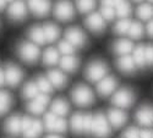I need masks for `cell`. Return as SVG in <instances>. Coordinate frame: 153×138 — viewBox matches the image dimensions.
Here are the masks:
<instances>
[{
    "instance_id": "cell-10",
    "label": "cell",
    "mask_w": 153,
    "mask_h": 138,
    "mask_svg": "<svg viewBox=\"0 0 153 138\" xmlns=\"http://www.w3.org/2000/svg\"><path fill=\"white\" fill-rule=\"evenodd\" d=\"M136 121L143 127H152L153 126V106L152 105H142L138 108L135 114Z\"/></svg>"
},
{
    "instance_id": "cell-40",
    "label": "cell",
    "mask_w": 153,
    "mask_h": 138,
    "mask_svg": "<svg viewBox=\"0 0 153 138\" xmlns=\"http://www.w3.org/2000/svg\"><path fill=\"white\" fill-rule=\"evenodd\" d=\"M92 125H93V115L86 114L83 116V131H85V133L92 132Z\"/></svg>"
},
{
    "instance_id": "cell-46",
    "label": "cell",
    "mask_w": 153,
    "mask_h": 138,
    "mask_svg": "<svg viewBox=\"0 0 153 138\" xmlns=\"http://www.w3.org/2000/svg\"><path fill=\"white\" fill-rule=\"evenodd\" d=\"M152 136H153V131L145 128V130H141V137L140 138H152Z\"/></svg>"
},
{
    "instance_id": "cell-19",
    "label": "cell",
    "mask_w": 153,
    "mask_h": 138,
    "mask_svg": "<svg viewBox=\"0 0 153 138\" xmlns=\"http://www.w3.org/2000/svg\"><path fill=\"white\" fill-rule=\"evenodd\" d=\"M59 64H60V67L64 71H66V72H75L76 69H77L79 65H80V61H79L77 58L74 56V55H64L60 59Z\"/></svg>"
},
{
    "instance_id": "cell-36",
    "label": "cell",
    "mask_w": 153,
    "mask_h": 138,
    "mask_svg": "<svg viewBox=\"0 0 153 138\" xmlns=\"http://www.w3.org/2000/svg\"><path fill=\"white\" fill-rule=\"evenodd\" d=\"M58 119V115H55L53 111L48 112V114L44 115V128L49 132H53V127H54V123Z\"/></svg>"
},
{
    "instance_id": "cell-18",
    "label": "cell",
    "mask_w": 153,
    "mask_h": 138,
    "mask_svg": "<svg viewBox=\"0 0 153 138\" xmlns=\"http://www.w3.org/2000/svg\"><path fill=\"white\" fill-rule=\"evenodd\" d=\"M5 131L10 134H19L22 132V117L19 115H12L5 121Z\"/></svg>"
},
{
    "instance_id": "cell-53",
    "label": "cell",
    "mask_w": 153,
    "mask_h": 138,
    "mask_svg": "<svg viewBox=\"0 0 153 138\" xmlns=\"http://www.w3.org/2000/svg\"><path fill=\"white\" fill-rule=\"evenodd\" d=\"M7 1H14V0H6V3H7Z\"/></svg>"
},
{
    "instance_id": "cell-23",
    "label": "cell",
    "mask_w": 153,
    "mask_h": 138,
    "mask_svg": "<svg viewBox=\"0 0 153 138\" xmlns=\"http://www.w3.org/2000/svg\"><path fill=\"white\" fill-rule=\"evenodd\" d=\"M59 61H60V53H59L58 49H55V48H48L44 52V54H43V62H44V65L53 66V65H56Z\"/></svg>"
},
{
    "instance_id": "cell-55",
    "label": "cell",
    "mask_w": 153,
    "mask_h": 138,
    "mask_svg": "<svg viewBox=\"0 0 153 138\" xmlns=\"http://www.w3.org/2000/svg\"><path fill=\"white\" fill-rule=\"evenodd\" d=\"M0 92H1V91H0Z\"/></svg>"
},
{
    "instance_id": "cell-5",
    "label": "cell",
    "mask_w": 153,
    "mask_h": 138,
    "mask_svg": "<svg viewBox=\"0 0 153 138\" xmlns=\"http://www.w3.org/2000/svg\"><path fill=\"white\" fill-rule=\"evenodd\" d=\"M39 48L33 42H25L19 46V56L28 64H34L39 58Z\"/></svg>"
},
{
    "instance_id": "cell-27",
    "label": "cell",
    "mask_w": 153,
    "mask_h": 138,
    "mask_svg": "<svg viewBox=\"0 0 153 138\" xmlns=\"http://www.w3.org/2000/svg\"><path fill=\"white\" fill-rule=\"evenodd\" d=\"M83 116L80 112H76V114L72 115L71 121H70V126L74 133L80 134V133H85L83 131Z\"/></svg>"
},
{
    "instance_id": "cell-28",
    "label": "cell",
    "mask_w": 153,
    "mask_h": 138,
    "mask_svg": "<svg viewBox=\"0 0 153 138\" xmlns=\"http://www.w3.org/2000/svg\"><path fill=\"white\" fill-rule=\"evenodd\" d=\"M131 11H132L131 5L126 0H121L115 6V12L119 18H129V16L131 15Z\"/></svg>"
},
{
    "instance_id": "cell-7",
    "label": "cell",
    "mask_w": 153,
    "mask_h": 138,
    "mask_svg": "<svg viewBox=\"0 0 153 138\" xmlns=\"http://www.w3.org/2000/svg\"><path fill=\"white\" fill-rule=\"evenodd\" d=\"M4 72H5V81L10 87L19 86L23 78V71L14 64H7L5 66Z\"/></svg>"
},
{
    "instance_id": "cell-4",
    "label": "cell",
    "mask_w": 153,
    "mask_h": 138,
    "mask_svg": "<svg viewBox=\"0 0 153 138\" xmlns=\"http://www.w3.org/2000/svg\"><path fill=\"white\" fill-rule=\"evenodd\" d=\"M110 123L108 121V117L98 112L97 115L93 116V125H92V133L98 138H108L111 133Z\"/></svg>"
},
{
    "instance_id": "cell-44",
    "label": "cell",
    "mask_w": 153,
    "mask_h": 138,
    "mask_svg": "<svg viewBox=\"0 0 153 138\" xmlns=\"http://www.w3.org/2000/svg\"><path fill=\"white\" fill-rule=\"evenodd\" d=\"M32 123H33V119L31 116H23L22 117V133H25L27 130H30Z\"/></svg>"
},
{
    "instance_id": "cell-1",
    "label": "cell",
    "mask_w": 153,
    "mask_h": 138,
    "mask_svg": "<svg viewBox=\"0 0 153 138\" xmlns=\"http://www.w3.org/2000/svg\"><path fill=\"white\" fill-rule=\"evenodd\" d=\"M71 99L79 106H88L94 102V94L90 87L85 84H79L72 89Z\"/></svg>"
},
{
    "instance_id": "cell-45",
    "label": "cell",
    "mask_w": 153,
    "mask_h": 138,
    "mask_svg": "<svg viewBox=\"0 0 153 138\" xmlns=\"http://www.w3.org/2000/svg\"><path fill=\"white\" fill-rule=\"evenodd\" d=\"M146 32H147V34H148L149 37H152V38H153V18H152V20H149V21L147 22Z\"/></svg>"
},
{
    "instance_id": "cell-13",
    "label": "cell",
    "mask_w": 153,
    "mask_h": 138,
    "mask_svg": "<svg viewBox=\"0 0 153 138\" xmlns=\"http://www.w3.org/2000/svg\"><path fill=\"white\" fill-rule=\"evenodd\" d=\"M50 0H28V9L38 17H44L50 11Z\"/></svg>"
},
{
    "instance_id": "cell-26",
    "label": "cell",
    "mask_w": 153,
    "mask_h": 138,
    "mask_svg": "<svg viewBox=\"0 0 153 138\" xmlns=\"http://www.w3.org/2000/svg\"><path fill=\"white\" fill-rule=\"evenodd\" d=\"M43 132V123L41 120L33 119V123L30 130H27L23 134V138H38Z\"/></svg>"
},
{
    "instance_id": "cell-39",
    "label": "cell",
    "mask_w": 153,
    "mask_h": 138,
    "mask_svg": "<svg viewBox=\"0 0 153 138\" xmlns=\"http://www.w3.org/2000/svg\"><path fill=\"white\" fill-rule=\"evenodd\" d=\"M68 128V123H66V120L62 119L60 116H58L55 123H54V127H53V132L55 133H64Z\"/></svg>"
},
{
    "instance_id": "cell-30",
    "label": "cell",
    "mask_w": 153,
    "mask_h": 138,
    "mask_svg": "<svg viewBox=\"0 0 153 138\" xmlns=\"http://www.w3.org/2000/svg\"><path fill=\"white\" fill-rule=\"evenodd\" d=\"M39 88H38L37 83L34 82H28L25 84L23 89H22V97L25 99H34L38 94H39Z\"/></svg>"
},
{
    "instance_id": "cell-32",
    "label": "cell",
    "mask_w": 153,
    "mask_h": 138,
    "mask_svg": "<svg viewBox=\"0 0 153 138\" xmlns=\"http://www.w3.org/2000/svg\"><path fill=\"white\" fill-rule=\"evenodd\" d=\"M131 22L132 21H130L129 18H120L115 23V26H114V31H115V33H118L120 35H126L130 31Z\"/></svg>"
},
{
    "instance_id": "cell-31",
    "label": "cell",
    "mask_w": 153,
    "mask_h": 138,
    "mask_svg": "<svg viewBox=\"0 0 153 138\" xmlns=\"http://www.w3.org/2000/svg\"><path fill=\"white\" fill-rule=\"evenodd\" d=\"M12 104V98L7 92L1 91L0 92V116H3L4 114L9 111L10 106Z\"/></svg>"
},
{
    "instance_id": "cell-2",
    "label": "cell",
    "mask_w": 153,
    "mask_h": 138,
    "mask_svg": "<svg viewBox=\"0 0 153 138\" xmlns=\"http://www.w3.org/2000/svg\"><path fill=\"white\" fill-rule=\"evenodd\" d=\"M107 73H108L107 64H104V62L100 60H96V61H92L91 64L87 66V69L85 71V76L90 82L98 83L100 80H103L107 76Z\"/></svg>"
},
{
    "instance_id": "cell-54",
    "label": "cell",
    "mask_w": 153,
    "mask_h": 138,
    "mask_svg": "<svg viewBox=\"0 0 153 138\" xmlns=\"http://www.w3.org/2000/svg\"><path fill=\"white\" fill-rule=\"evenodd\" d=\"M152 138H153V136H152Z\"/></svg>"
},
{
    "instance_id": "cell-43",
    "label": "cell",
    "mask_w": 153,
    "mask_h": 138,
    "mask_svg": "<svg viewBox=\"0 0 153 138\" xmlns=\"http://www.w3.org/2000/svg\"><path fill=\"white\" fill-rule=\"evenodd\" d=\"M146 61L148 66H153V45H146Z\"/></svg>"
},
{
    "instance_id": "cell-47",
    "label": "cell",
    "mask_w": 153,
    "mask_h": 138,
    "mask_svg": "<svg viewBox=\"0 0 153 138\" xmlns=\"http://www.w3.org/2000/svg\"><path fill=\"white\" fill-rule=\"evenodd\" d=\"M100 1H102V6H109L115 9V0H100Z\"/></svg>"
},
{
    "instance_id": "cell-12",
    "label": "cell",
    "mask_w": 153,
    "mask_h": 138,
    "mask_svg": "<svg viewBox=\"0 0 153 138\" xmlns=\"http://www.w3.org/2000/svg\"><path fill=\"white\" fill-rule=\"evenodd\" d=\"M65 38L68 42H70L75 48H82L86 42H87V37L83 33L82 30L77 27H71L65 32Z\"/></svg>"
},
{
    "instance_id": "cell-6",
    "label": "cell",
    "mask_w": 153,
    "mask_h": 138,
    "mask_svg": "<svg viewBox=\"0 0 153 138\" xmlns=\"http://www.w3.org/2000/svg\"><path fill=\"white\" fill-rule=\"evenodd\" d=\"M54 16L61 22H68L72 20L75 17L74 5L68 0H60L54 7Z\"/></svg>"
},
{
    "instance_id": "cell-38",
    "label": "cell",
    "mask_w": 153,
    "mask_h": 138,
    "mask_svg": "<svg viewBox=\"0 0 153 138\" xmlns=\"http://www.w3.org/2000/svg\"><path fill=\"white\" fill-rule=\"evenodd\" d=\"M44 108H45V106L41 105L39 103H37L34 99L27 104L28 111L32 112V114H34V115H41V114H43V112H44Z\"/></svg>"
},
{
    "instance_id": "cell-52",
    "label": "cell",
    "mask_w": 153,
    "mask_h": 138,
    "mask_svg": "<svg viewBox=\"0 0 153 138\" xmlns=\"http://www.w3.org/2000/svg\"><path fill=\"white\" fill-rule=\"evenodd\" d=\"M148 3H151V4H153V0H148Z\"/></svg>"
},
{
    "instance_id": "cell-14",
    "label": "cell",
    "mask_w": 153,
    "mask_h": 138,
    "mask_svg": "<svg viewBox=\"0 0 153 138\" xmlns=\"http://www.w3.org/2000/svg\"><path fill=\"white\" fill-rule=\"evenodd\" d=\"M27 12V7L23 1H12L9 7L7 15L12 21H22L26 18Z\"/></svg>"
},
{
    "instance_id": "cell-16",
    "label": "cell",
    "mask_w": 153,
    "mask_h": 138,
    "mask_svg": "<svg viewBox=\"0 0 153 138\" xmlns=\"http://www.w3.org/2000/svg\"><path fill=\"white\" fill-rule=\"evenodd\" d=\"M117 66L124 73H134L136 71V67H137L136 62L131 55L119 56V59L117 60Z\"/></svg>"
},
{
    "instance_id": "cell-22",
    "label": "cell",
    "mask_w": 153,
    "mask_h": 138,
    "mask_svg": "<svg viewBox=\"0 0 153 138\" xmlns=\"http://www.w3.org/2000/svg\"><path fill=\"white\" fill-rule=\"evenodd\" d=\"M45 39L48 43H54L60 35V28L54 23H45L43 26Z\"/></svg>"
},
{
    "instance_id": "cell-34",
    "label": "cell",
    "mask_w": 153,
    "mask_h": 138,
    "mask_svg": "<svg viewBox=\"0 0 153 138\" xmlns=\"http://www.w3.org/2000/svg\"><path fill=\"white\" fill-rule=\"evenodd\" d=\"M37 86L39 91L42 93H45V94H49L53 92V84L52 82L49 81L48 77H44V76H39L37 78Z\"/></svg>"
},
{
    "instance_id": "cell-51",
    "label": "cell",
    "mask_w": 153,
    "mask_h": 138,
    "mask_svg": "<svg viewBox=\"0 0 153 138\" xmlns=\"http://www.w3.org/2000/svg\"><path fill=\"white\" fill-rule=\"evenodd\" d=\"M134 1H135V3H142L143 0H134Z\"/></svg>"
},
{
    "instance_id": "cell-35",
    "label": "cell",
    "mask_w": 153,
    "mask_h": 138,
    "mask_svg": "<svg viewBox=\"0 0 153 138\" xmlns=\"http://www.w3.org/2000/svg\"><path fill=\"white\" fill-rule=\"evenodd\" d=\"M76 48L70 43V42H68L66 39L65 41H61L60 43H59V45H58V50H59V53H61L62 55H72L76 50H75Z\"/></svg>"
},
{
    "instance_id": "cell-15",
    "label": "cell",
    "mask_w": 153,
    "mask_h": 138,
    "mask_svg": "<svg viewBox=\"0 0 153 138\" xmlns=\"http://www.w3.org/2000/svg\"><path fill=\"white\" fill-rule=\"evenodd\" d=\"M135 45L132 43V41L126 39V38H121L114 42L113 44V52L119 56L123 55H130V53H132Z\"/></svg>"
},
{
    "instance_id": "cell-9",
    "label": "cell",
    "mask_w": 153,
    "mask_h": 138,
    "mask_svg": "<svg viewBox=\"0 0 153 138\" xmlns=\"http://www.w3.org/2000/svg\"><path fill=\"white\" fill-rule=\"evenodd\" d=\"M105 20L100 15V12H92L91 15H88L85 24L86 27L93 33H102L105 28Z\"/></svg>"
},
{
    "instance_id": "cell-25",
    "label": "cell",
    "mask_w": 153,
    "mask_h": 138,
    "mask_svg": "<svg viewBox=\"0 0 153 138\" xmlns=\"http://www.w3.org/2000/svg\"><path fill=\"white\" fill-rule=\"evenodd\" d=\"M137 16L142 21H149L153 18V4L151 3H142L137 7Z\"/></svg>"
},
{
    "instance_id": "cell-24",
    "label": "cell",
    "mask_w": 153,
    "mask_h": 138,
    "mask_svg": "<svg viewBox=\"0 0 153 138\" xmlns=\"http://www.w3.org/2000/svg\"><path fill=\"white\" fill-rule=\"evenodd\" d=\"M50 111H53L55 115H58L60 117L65 116L69 112V104H68L66 100L59 98V99H56L53 102L52 106H50Z\"/></svg>"
},
{
    "instance_id": "cell-8",
    "label": "cell",
    "mask_w": 153,
    "mask_h": 138,
    "mask_svg": "<svg viewBox=\"0 0 153 138\" xmlns=\"http://www.w3.org/2000/svg\"><path fill=\"white\" fill-rule=\"evenodd\" d=\"M118 87V80L114 76H105L97 83V92L100 97H108L114 94Z\"/></svg>"
},
{
    "instance_id": "cell-17",
    "label": "cell",
    "mask_w": 153,
    "mask_h": 138,
    "mask_svg": "<svg viewBox=\"0 0 153 138\" xmlns=\"http://www.w3.org/2000/svg\"><path fill=\"white\" fill-rule=\"evenodd\" d=\"M47 77L49 78L50 82H52L53 87H55V88H58V89L64 88L68 83L66 75L60 70H50L47 75Z\"/></svg>"
},
{
    "instance_id": "cell-50",
    "label": "cell",
    "mask_w": 153,
    "mask_h": 138,
    "mask_svg": "<svg viewBox=\"0 0 153 138\" xmlns=\"http://www.w3.org/2000/svg\"><path fill=\"white\" fill-rule=\"evenodd\" d=\"M45 138H62V137H60V136L56 133V134H50V136H47Z\"/></svg>"
},
{
    "instance_id": "cell-37",
    "label": "cell",
    "mask_w": 153,
    "mask_h": 138,
    "mask_svg": "<svg viewBox=\"0 0 153 138\" xmlns=\"http://www.w3.org/2000/svg\"><path fill=\"white\" fill-rule=\"evenodd\" d=\"M100 15L103 16V18L107 21V22H110L115 18L117 16V12H115V9L114 7H109V6H102L100 9Z\"/></svg>"
},
{
    "instance_id": "cell-3",
    "label": "cell",
    "mask_w": 153,
    "mask_h": 138,
    "mask_svg": "<svg viewBox=\"0 0 153 138\" xmlns=\"http://www.w3.org/2000/svg\"><path fill=\"white\" fill-rule=\"evenodd\" d=\"M135 102V94L130 88H120L114 92L111 97V104L118 109H129Z\"/></svg>"
},
{
    "instance_id": "cell-11",
    "label": "cell",
    "mask_w": 153,
    "mask_h": 138,
    "mask_svg": "<svg viewBox=\"0 0 153 138\" xmlns=\"http://www.w3.org/2000/svg\"><path fill=\"white\" fill-rule=\"evenodd\" d=\"M108 121L110 123V126L113 128H121L127 121V114L123 110V109H118V108H113L108 110L107 114Z\"/></svg>"
},
{
    "instance_id": "cell-42",
    "label": "cell",
    "mask_w": 153,
    "mask_h": 138,
    "mask_svg": "<svg viewBox=\"0 0 153 138\" xmlns=\"http://www.w3.org/2000/svg\"><path fill=\"white\" fill-rule=\"evenodd\" d=\"M34 100L37 103H39L41 105H43V106H47L48 104H49V102H50V98H49V95L48 94H45V93H39L36 98H34Z\"/></svg>"
},
{
    "instance_id": "cell-21",
    "label": "cell",
    "mask_w": 153,
    "mask_h": 138,
    "mask_svg": "<svg viewBox=\"0 0 153 138\" xmlns=\"http://www.w3.org/2000/svg\"><path fill=\"white\" fill-rule=\"evenodd\" d=\"M136 62L137 67H145L147 65L146 61V45H136L132 50L131 55Z\"/></svg>"
},
{
    "instance_id": "cell-29",
    "label": "cell",
    "mask_w": 153,
    "mask_h": 138,
    "mask_svg": "<svg viewBox=\"0 0 153 138\" xmlns=\"http://www.w3.org/2000/svg\"><path fill=\"white\" fill-rule=\"evenodd\" d=\"M145 32L146 31H145L143 24L140 21H134V22H131V27H130V31L127 33V35H129L131 39H141Z\"/></svg>"
},
{
    "instance_id": "cell-33",
    "label": "cell",
    "mask_w": 153,
    "mask_h": 138,
    "mask_svg": "<svg viewBox=\"0 0 153 138\" xmlns=\"http://www.w3.org/2000/svg\"><path fill=\"white\" fill-rule=\"evenodd\" d=\"M76 6L81 14H88L94 10L96 7V0H77Z\"/></svg>"
},
{
    "instance_id": "cell-48",
    "label": "cell",
    "mask_w": 153,
    "mask_h": 138,
    "mask_svg": "<svg viewBox=\"0 0 153 138\" xmlns=\"http://www.w3.org/2000/svg\"><path fill=\"white\" fill-rule=\"evenodd\" d=\"M5 83H6V81H5V72L3 71L1 67H0V87L4 86Z\"/></svg>"
},
{
    "instance_id": "cell-41",
    "label": "cell",
    "mask_w": 153,
    "mask_h": 138,
    "mask_svg": "<svg viewBox=\"0 0 153 138\" xmlns=\"http://www.w3.org/2000/svg\"><path fill=\"white\" fill-rule=\"evenodd\" d=\"M140 137H141V130L136 127H129L124 133V138H140Z\"/></svg>"
},
{
    "instance_id": "cell-20",
    "label": "cell",
    "mask_w": 153,
    "mask_h": 138,
    "mask_svg": "<svg viewBox=\"0 0 153 138\" xmlns=\"http://www.w3.org/2000/svg\"><path fill=\"white\" fill-rule=\"evenodd\" d=\"M28 35L33 43H36L37 45H43L47 43L45 39V34H44V30L41 26H33L30 31H28Z\"/></svg>"
},
{
    "instance_id": "cell-49",
    "label": "cell",
    "mask_w": 153,
    "mask_h": 138,
    "mask_svg": "<svg viewBox=\"0 0 153 138\" xmlns=\"http://www.w3.org/2000/svg\"><path fill=\"white\" fill-rule=\"evenodd\" d=\"M6 6V0H0V11H3Z\"/></svg>"
}]
</instances>
